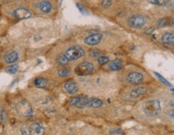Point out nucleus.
I'll return each mask as SVG.
<instances>
[{"mask_svg":"<svg viewBox=\"0 0 174 135\" xmlns=\"http://www.w3.org/2000/svg\"><path fill=\"white\" fill-rule=\"evenodd\" d=\"M19 60V54L18 52H15V51H12V52H9L8 54H7L4 57V60L6 63L7 64H13V63H16L17 60Z\"/></svg>","mask_w":174,"mask_h":135,"instance_id":"4468645a","label":"nucleus"},{"mask_svg":"<svg viewBox=\"0 0 174 135\" xmlns=\"http://www.w3.org/2000/svg\"><path fill=\"white\" fill-rule=\"evenodd\" d=\"M69 60H68L67 58L65 57V54H60L56 57V63L60 65H65L69 63Z\"/></svg>","mask_w":174,"mask_h":135,"instance_id":"412c9836","label":"nucleus"},{"mask_svg":"<svg viewBox=\"0 0 174 135\" xmlns=\"http://www.w3.org/2000/svg\"><path fill=\"white\" fill-rule=\"evenodd\" d=\"M101 54V51L98 50V49H93V50H91L90 52H89V55H90L91 56H99V55Z\"/></svg>","mask_w":174,"mask_h":135,"instance_id":"c85d7f7f","label":"nucleus"},{"mask_svg":"<svg viewBox=\"0 0 174 135\" xmlns=\"http://www.w3.org/2000/svg\"><path fill=\"white\" fill-rule=\"evenodd\" d=\"M89 97L87 96H84V95H81V96H74L70 100V105L76 107L78 109H84L85 107H88L89 105Z\"/></svg>","mask_w":174,"mask_h":135,"instance_id":"39448f33","label":"nucleus"},{"mask_svg":"<svg viewBox=\"0 0 174 135\" xmlns=\"http://www.w3.org/2000/svg\"><path fill=\"white\" fill-rule=\"evenodd\" d=\"M84 55H85V51L83 50V48H81L79 46L71 47V48H68L66 52H65V56L69 61L78 60Z\"/></svg>","mask_w":174,"mask_h":135,"instance_id":"7ed1b4c3","label":"nucleus"},{"mask_svg":"<svg viewBox=\"0 0 174 135\" xmlns=\"http://www.w3.org/2000/svg\"><path fill=\"white\" fill-rule=\"evenodd\" d=\"M153 31H154V29H153L152 27H151V28H147V30L144 31V32H145V34H147V35H148V34H151Z\"/></svg>","mask_w":174,"mask_h":135,"instance_id":"2f4dec72","label":"nucleus"},{"mask_svg":"<svg viewBox=\"0 0 174 135\" xmlns=\"http://www.w3.org/2000/svg\"><path fill=\"white\" fill-rule=\"evenodd\" d=\"M18 69H19V66L17 64H13V65H11L7 68L6 71L11 74H15L17 72Z\"/></svg>","mask_w":174,"mask_h":135,"instance_id":"4be33fe9","label":"nucleus"},{"mask_svg":"<svg viewBox=\"0 0 174 135\" xmlns=\"http://www.w3.org/2000/svg\"><path fill=\"white\" fill-rule=\"evenodd\" d=\"M122 67L123 61L121 60H118V59H116V60H114L113 61L110 62V65H109L110 69L112 70V71H118V70L121 69Z\"/></svg>","mask_w":174,"mask_h":135,"instance_id":"f3484780","label":"nucleus"},{"mask_svg":"<svg viewBox=\"0 0 174 135\" xmlns=\"http://www.w3.org/2000/svg\"><path fill=\"white\" fill-rule=\"evenodd\" d=\"M64 89L69 94H75L79 90L77 83L74 81H69L65 82L64 84Z\"/></svg>","mask_w":174,"mask_h":135,"instance_id":"9b49d317","label":"nucleus"},{"mask_svg":"<svg viewBox=\"0 0 174 135\" xmlns=\"http://www.w3.org/2000/svg\"><path fill=\"white\" fill-rule=\"evenodd\" d=\"M8 118L7 117V114L6 111L3 109L2 108L0 107V121H2V122H5L7 121Z\"/></svg>","mask_w":174,"mask_h":135,"instance_id":"5701e85b","label":"nucleus"},{"mask_svg":"<svg viewBox=\"0 0 174 135\" xmlns=\"http://www.w3.org/2000/svg\"><path fill=\"white\" fill-rule=\"evenodd\" d=\"M168 116L172 119H174V109L169 110L168 112Z\"/></svg>","mask_w":174,"mask_h":135,"instance_id":"c756f323","label":"nucleus"},{"mask_svg":"<svg viewBox=\"0 0 174 135\" xmlns=\"http://www.w3.org/2000/svg\"><path fill=\"white\" fill-rule=\"evenodd\" d=\"M150 3L154 4V5H159L161 6L164 3V0H147Z\"/></svg>","mask_w":174,"mask_h":135,"instance_id":"a878e982","label":"nucleus"},{"mask_svg":"<svg viewBox=\"0 0 174 135\" xmlns=\"http://www.w3.org/2000/svg\"><path fill=\"white\" fill-rule=\"evenodd\" d=\"M77 8H78V10H79L80 12H81V13H82V14H83V15H85V14H87L86 9H85V8L84 7L82 4H81V3H80V2H77Z\"/></svg>","mask_w":174,"mask_h":135,"instance_id":"bb28decb","label":"nucleus"},{"mask_svg":"<svg viewBox=\"0 0 174 135\" xmlns=\"http://www.w3.org/2000/svg\"><path fill=\"white\" fill-rule=\"evenodd\" d=\"M127 79L128 82L132 85H139L143 81V77L141 73L134 72L128 76Z\"/></svg>","mask_w":174,"mask_h":135,"instance_id":"9d476101","label":"nucleus"},{"mask_svg":"<svg viewBox=\"0 0 174 135\" xmlns=\"http://www.w3.org/2000/svg\"><path fill=\"white\" fill-rule=\"evenodd\" d=\"M159 27H172L174 25V19L172 17H164L160 19L157 23Z\"/></svg>","mask_w":174,"mask_h":135,"instance_id":"f8f14e48","label":"nucleus"},{"mask_svg":"<svg viewBox=\"0 0 174 135\" xmlns=\"http://www.w3.org/2000/svg\"><path fill=\"white\" fill-rule=\"evenodd\" d=\"M28 131L30 135H44L45 129L42 124L35 122L29 126Z\"/></svg>","mask_w":174,"mask_h":135,"instance_id":"1a4fd4ad","label":"nucleus"},{"mask_svg":"<svg viewBox=\"0 0 174 135\" xmlns=\"http://www.w3.org/2000/svg\"><path fill=\"white\" fill-rule=\"evenodd\" d=\"M31 12H29L28 10L24 7H19L17 9L14 10L12 12V16L14 18L18 19H26L28 18L31 17Z\"/></svg>","mask_w":174,"mask_h":135,"instance_id":"0eeeda50","label":"nucleus"},{"mask_svg":"<svg viewBox=\"0 0 174 135\" xmlns=\"http://www.w3.org/2000/svg\"><path fill=\"white\" fill-rule=\"evenodd\" d=\"M147 92V89L145 87H139L137 89H135L131 92V96L134 98H137L139 96H143Z\"/></svg>","mask_w":174,"mask_h":135,"instance_id":"dca6fc26","label":"nucleus"},{"mask_svg":"<svg viewBox=\"0 0 174 135\" xmlns=\"http://www.w3.org/2000/svg\"><path fill=\"white\" fill-rule=\"evenodd\" d=\"M34 84H35L36 86L38 87V88H44V87H45L47 85L48 81H47V80L45 79V78L40 77V78H37V79L35 80Z\"/></svg>","mask_w":174,"mask_h":135,"instance_id":"aec40b11","label":"nucleus"},{"mask_svg":"<svg viewBox=\"0 0 174 135\" xmlns=\"http://www.w3.org/2000/svg\"><path fill=\"white\" fill-rule=\"evenodd\" d=\"M155 74H156V76H157V77H158L159 79L161 80V82H163V83H164V84H165V85H168V86H170V85H170V84L168 83V81H166V80L164 79V77H161V75H160V74H159V73H157V72H155Z\"/></svg>","mask_w":174,"mask_h":135,"instance_id":"cd10ccee","label":"nucleus"},{"mask_svg":"<svg viewBox=\"0 0 174 135\" xmlns=\"http://www.w3.org/2000/svg\"><path fill=\"white\" fill-rule=\"evenodd\" d=\"M39 9L45 14L50 13L52 11V4L48 0H42L38 5Z\"/></svg>","mask_w":174,"mask_h":135,"instance_id":"ddd939ff","label":"nucleus"},{"mask_svg":"<svg viewBox=\"0 0 174 135\" xmlns=\"http://www.w3.org/2000/svg\"><path fill=\"white\" fill-rule=\"evenodd\" d=\"M58 75L61 77H67L71 75V69L68 67L60 68V69L58 70Z\"/></svg>","mask_w":174,"mask_h":135,"instance_id":"6ab92c4d","label":"nucleus"},{"mask_svg":"<svg viewBox=\"0 0 174 135\" xmlns=\"http://www.w3.org/2000/svg\"><path fill=\"white\" fill-rule=\"evenodd\" d=\"M94 64L90 62H82L76 67L75 73L77 76L89 75L94 71Z\"/></svg>","mask_w":174,"mask_h":135,"instance_id":"20e7f679","label":"nucleus"},{"mask_svg":"<svg viewBox=\"0 0 174 135\" xmlns=\"http://www.w3.org/2000/svg\"><path fill=\"white\" fill-rule=\"evenodd\" d=\"M128 23L130 27L133 28H139L144 25L145 19L140 15H135L128 18Z\"/></svg>","mask_w":174,"mask_h":135,"instance_id":"423d86ee","label":"nucleus"},{"mask_svg":"<svg viewBox=\"0 0 174 135\" xmlns=\"http://www.w3.org/2000/svg\"><path fill=\"white\" fill-rule=\"evenodd\" d=\"M109 61H110V59H109V57H107V56H100V57H99V59H98V62H99V64H106V63H108Z\"/></svg>","mask_w":174,"mask_h":135,"instance_id":"b1692460","label":"nucleus"},{"mask_svg":"<svg viewBox=\"0 0 174 135\" xmlns=\"http://www.w3.org/2000/svg\"><path fill=\"white\" fill-rule=\"evenodd\" d=\"M103 105V100H100V99L94 98V97H89L88 107H90V108H99Z\"/></svg>","mask_w":174,"mask_h":135,"instance_id":"a211bd4d","label":"nucleus"},{"mask_svg":"<svg viewBox=\"0 0 174 135\" xmlns=\"http://www.w3.org/2000/svg\"><path fill=\"white\" fill-rule=\"evenodd\" d=\"M103 39V35L100 33H95V34H92V35H88L85 37L84 40L85 44L89 46H94V45L99 44L100 41Z\"/></svg>","mask_w":174,"mask_h":135,"instance_id":"6e6552de","label":"nucleus"},{"mask_svg":"<svg viewBox=\"0 0 174 135\" xmlns=\"http://www.w3.org/2000/svg\"><path fill=\"white\" fill-rule=\"evenodd\" d=\"M111 4H112V0H103L101 5H102V7L106 9V8L110 7Z\"/></svg>","mask_w":174,"mask_h":135,"instance_id":"393cba45","label":"nucleus"},{"mask_svg":"<svg viewBox=\"0 0 174 135\" xmlns=\"http://www.w3.org/2000/svg\"><path fill=\"white\" fill-rule=\"evenodd\" d=\"M173 45H174V44H173Z\"/></svg>","mask_w":174,"mask_h":135,"instance_id":"473e14b6","label":"nucleus"},{"mask_svg":"<svg viewBox=\"0 0 174 135\" xmlns=\"http://www.w3.org/2000/svg\"><path fill=\"white\" fill-rule=\"evenodd\" d=\"M143 111L147 116H154L158 115L161 111V103L158 100H152L145 105Z\"/></svg>","mask_w":174,"mask_h":135,"instance_id":"f03ea898","label":"nucleus"},{"mask_svg":"<svg viewBox=\"0 0 174 135\" xmlns=\"http://www.w3.org/2000/svg\"><path fill=\"white\" fill-rule=\"evenodd\" d=\"M161 42L164 44L173 45L174 44V35L172 33L167 32L161 37Z\"/></svg>","mask_w":174,"mask_h":135,"instance_id":"2eb2a0df","label":"nucleus"},{"mask_svg":"<svg viewBox=\"0 0 174 135\" xmlns=\"http://www.w3.org/2000/svg\"><path fill=\"white\" fill-rule=\"evenodd\" d=\"M17 113L22 117H31L33 114L32 106L25 99L19 100L16 105Z\"/></svg>","mask_w":174,"mask_h":135,"instance_id":"f257e3e1","label":"nucleus"},{"mask_svg":"<svg viewBox=\"0 0 174 135\" xmlns=\"http://www.w3.org/2000/svg\"><path fill=\"white\" fill-rule=\"evenodd\" d=\"M122 132V129H113V130H110V133H120Z\"/></svg>","mask_w":174,"mask_h":135,"instance_id":"7c9ffc66","label":"nucleus"}]
</instances>
